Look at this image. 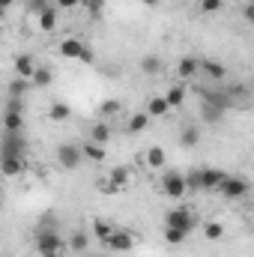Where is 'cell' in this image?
I'll return each instance as SVG.
<instances>
[{"mask_svg":"<svg viewBox=\"0 0 254 257\" xmlns=\"http://www.w3.org/2000/svg\"><path fill=\"white\" fill-rule=\"evenodd\" d=\"M66 251V239L57 233V230H51V227H42V230H36V254H63Z\"/></svg>","mask_w":254,"mask_h":257,"instance_id":"obj_1","label":"cell"},{"mask_svg":"<svg viewBox=\"0 0 254 257\" xmlns=\"http://www.w3.org/2000/svg\"><path fill=\"white\" fill-rule=\"evenodd\" d=\"M162 194L171 197V200H183V197L189 194L186 174H180V171H165V177H162Z\"/></svg>","mask_w":254,"mask_h":257,"instance_id":"obj_2","label":"cell"},{"mask_svg":"<svg viewBox=\"0 0 254 257\" xmlns=\"http://www.w3.org/2000/svg\"><path fill=\"white\" fill-rule=\"evenodd\" d=\"M215 192H221L224 200H239V197H245V194L251 192V186H248V180H242V177H230V174H224V180L218 183Z\"/></svg>","mask_w":254,"mask_h":257,"instance_id":"obj_3","label":"cell"},{"mask_svg":"<svg viewBox=\"0 0 254 257\" xmlns=\"http://www.w3.org/2000/svg\"><path fill=\"white\" fill-rule=\"evenodd\" d=\"M0 156H27V141H24V132H3V141H0Z\"/></svg>","mask_w":254,"mask_h":257,"instance_id":"obj_4","label":"cell"},{"mask_svg":"<svg viewBox=\"0 0 254 257\" xmlns=\"http://www.w3.org/2000/svg\"><path fill=\"white\" fill-rule=\"evenodd\" d=\"M165 227H177V230H186L189 233L191 227H194V215H191L189 206H174V209H168V215H165Z\"/></svg>","mask_w":254,"mask_h":257,"instance_id":"obj_5","label":"cell"},{"mask_svg":"<svg viewBox=\"0 0 254 257\" xmlns=\"http://www.w3.org/2000/svg\"><path fill=\"white\" fill-rule=\"evenodd\" d=\"M102 245H105V248H111L114 254H129V251L135 248V236H132L129 230H120V227H114V230H111V236H108Z\"/></svg>","mask_w":254,"mask_h":257,"instance_id":"obj_6","label":"cell"},{"mask_svg":"<svg viewBox=\"0 0 254 257\" xmlns=\"http://www.w3.org/2000/svg\"><path fill=\"white\" fill-rule=\"evenodd\" d=\"M57 162H60L63 171H78L81 162H84L81 147H75V144H60V147H57Z\"/></svg>","mask_w":254,"mask_h":257,"instance_id":"obj_7","label":"cell"},{"mask_svg":"<svg viewBox=\"0 0 254 257\" xmlns=\"http://www.w3.org/2000/svg\"><path fill=\"white\" fill-rule=\"evenodd\" d=\"M221 180H224V171H218V168H200V171H194V183L203 192H215Z\"/></svg>","mask_w":254,"mask_h":257,"instance_id":"obj_8","label":"cell"},{"mask_svg":"<svg viewBox=\"0 0 254 257\" xmlns=\"http://www.w3.org/2000/svg\"><path fill=\"white\" fill-rule=\"evenodd\" d=\"M0 174L3 177H21L24 174V156H0Z\"/></svg>","mask_w":254,"mask_h":257,"instance_id":"obj_9","label":"cell"},{"mask_svg":"<svg viewBox=\"0 0 254 257\" xmlns=\"http://www.w3.org/2000/svg\"><path fill=\"white\" fill-rule=\"evenodd\" d=\"M15 78H24V81H30V75H33V69H36V60H33V54H18L15 60Z\"/></svg>","mask_w":254,"mask_h":257,"instance_id":"obj_10","label":"cell"},{"mask_svg":"<svg viewBox=\"0 0 254 257\" xmlns=\"http://www.w3.org/2000/svg\"><path fill=\"white\" fill-rule=\"evenodd\" d=\"M203 105H212V108H221V111H227L233 102H230L227 90H206V93H203Z\"/></svg>","mask_w":254,"mask_h":257,"instance_id":"obj_11","label":"cell"},{"mask_svg":"<svg viewBox=\"0 0 254 257\" xmlns=\"http://www.w3.org/2000/svg\"><path fill=\"white\" fill-rule=\"evenodd\" d=\"M81 156H84L87 162H96V165H102V162L108 159V150H105L102 144H93V141H87V144H81Z\"/></svg>","mask_w":254,"mask_h":257,"instance_id":"obj_12","label":"cell"},{"mask_svg":"<svg viewBox=\"0 0 254 257\" xmlns=\"http://www.w3.org/2000/svg\"><path fill=\"white\" fill-rule=\"evenodd\" d=\"M57 51H60V57H63V60H78V57H81V51H84V42L69 36V39L60 42V48H57Z\"/></svg>","mask_w":254,"mask_h":257,"instance_id":"obj_13","label":"cell"},{"mask_svg":"<svg viewBox=\"0 0 254 257\" xmlns=\"http://www.w3.org/2000/svg\"><path fill=\"white\" fill-rule=\"evenodd\" d=\"M3 132H24V114L6 108L3 111Z\"/></svg>","mask_w":254,"mask_h":257,"instance_id":"obj_14","label":"cell"},{"mask_svg":"<svg viewBox=\"0 0 254 257\" xmlns=\"http://www.w3.org/2000/svg\"><path fill=\"white\" fill-rule=\"evenodd\" d=\"M36 21H39V30H42V33H54V30H57V6H51V9H45V12H39V15H36Z\"/></svg>","mask_w":254,"mask_h":257,"instance_id":"obj_15","label":"cell"},{"mask_svg":"<svg viewBox=\"0 0 254 257\" xmlns=\"http://www.w3.org/2000/svg\"><path fill=\"white\" fill-rule=\"evenodd\" d=\"M144 162H147V168L162 171V168L168 165V156H165V150H162V147H150V150H147V156H144Z\"/></svg>","mask_w":254,"mask_h":257,"instance_id":"obj_16","label":"cell"},{"mask_svg":"<svg viewBox=\"0 0 254 257\" xmlns=\"http://www.w3.org/2000/svg\"><path fill=\"white\" fill-rule=\"evenodd\" d=\"M177 72H180V78H194L197 72H200V60L197 57H180V63H177Z\"/></svg>","mask_w":254,"mask_h":257,"instance_id":"obj_17","label":"cell"},{"mask_svg":"<svg viewBox=\"0 0 254 257\" xmlns=\"http://www.w3.org/2000/svg\"><path fill=\"white\" fill-rule=\"evenodd\" d=\"M200 72L212 81H224V75H227V69L221 63H215V60H200Z\"/></svg>","mask_w":254,"mask_h":257,"instance_id":"obj_18","label":"cell"},{"mask_svg":"<svg viewBox=\"0 0 254 257\" xmlns=\"http://www.w3.org/2000/svg\"><path fill=\"white\" fill-rule=\"evenodd\" d=\"M168 111H171V108H168L165 96H153V99L147 102V111H144V114H147V117H165Z\"/></svg>","mask_w":254,"mask_h":257,"instance_id":"obj_19","label":"cell"},{"mask_svg":"<svg viewBox=\"0 0 254 257\" xmlns=\"http://www.w3.org/2000/svg\"><path fill=\"white\" fill-rule=\"evenodd\" d=\"M87 245H90V236H87L84 230H75V233L66 239V248H72V251H78V254H84Z\"/></svg>","mask_w":254,"mask_h":257,"instance_id":"obj_20","label":"cell"},{"mask_svg":"<svg viewBox=\"0 0 254 257\" xmlns=\"http://www.w3.org/2000/svg\"><path fill=\"white\" fill-rule=\"evenodd\" d=\"M90 141L93 144H102V147H108V141H111V126L102 120V123H96V126L90 128Z\"/></svg>","mask_w":254,"mask_h":257,"instance_id":"obj_21","label":"cell"},{"mask_svg":"<svg viewBox=\"0 0 254 257\" xmlns=\"http://www.w3.org/2000/svg\"><path fill=\"white\" fill-rule=\"evenodd\" d=\"M108 177H111V186H114V189H126L129 183H132V171L123 168V165H120V168H111Z\"/></svg>","mask_w":254,"mask_h":257,"instance_id":"obj_22","label":"cell"},{"mask_svg":"<svg viewBox=\"0 0 254 257\" xmlns=\"http://www.w3.org/2000/svg\"><path fill=\"white\" fill-rule=\"evenodd\" d=\"M51 81H54V72L48 66H36L33 75H30V84H36V87H48Z\"/></svg>","mask_w":254,"mask_h":257,"instance_id":"obj_23","label":"cell"},{"mask_svg":"<svg viewBox=\"0 0 254 257\" xmlns=\"http://www.w3.org/2000/svg\"><path fill=\"white\" fill-rule=\"evenodd\" d=\"M165 102H168V108H183V102H186V87H183V84L171 87V90L165 93Z\"/></svg>","mask_w":254,"mask_h":257,"instance_id":"obj_24","label":"cell"},{"mask_svg":"<svg viewBox=\"0 0 254 257\" xmlns=\"http://www.w3.org/2000/svg\"><path fill=\"white\" fill-rule=\"evenodd\" d=\"M200 144V128L197 126H186L180 132V147H197Z\"/></svg>","mask_w":254,"mask_h":257,"instance_id":"obj_25","label":"cell"},{"mask_svg":"<svg viewBox=\"0 0 254 257\" xmlns=\"http://www.w3.org/2000/svg\"><path fill=\"white\" fill-rule=\"evenodd\" d=\"M48 117H51L54 123H63V120H69V117H72V108H69L66 102H54V105L48 108Z\"/></svg>","mask_w":254,"mask_h":257,"instance_id":"obj_26","label":"cell"},{"mask_svg":"<svg viewBox=\"0 0 254 257\" xmlns=\"http://www.w3.org/2000/svg\"><path fill=\"white\" fill-rule=\"evenodd\" d=\"M141 72H144V75H159V72H162V57H156V54L141 57Z\"/></svg>","mask_w":254,"mask_h":257,"instance_id":"obj_27","label":"cell"},{"mask_svg":"<svg viewBox=\"0 0 254 257\" xmlns=\"http://www.w3.org/2000/svg\"><path fill=\"white\" fill-rule=\"evenodd\" d=\"M203 236H206L209 242H218V239L224 236V224H221V221H206V224H203Z\"/></svg>","mask_w":254,"mask_h":257,"instance_id":"obj_28","label":"cell"},{"mask_svg":"<svg viewBox=\"0 0 254 257\" xmlns=\"http://www.w3.org/2000/svg\"><path fill=\"white\" fill-rule=\"evenodd\" d=\"M27 90H30V81L15 78V81L9 84V99H24V96H27Z\"/></svg>","mask_w":254,"mask_h":257,"instance_id":"obj_29","label":"cell"},{"mask_svg":"<svg viewBox=\"0 0 254 257\" xmlns=\"http://www.w3.org/2000/svg\"><path fill=\"white\" fill-rule=\"evenodd\" d=\"M111 230H114L111 221H105V218H96V221H93V236H96L99 242H105V239L111 236Z\"/></svg>","mask_w":254,"mask_h":257,"instance_id":"obj_30","label":"cell"},{"mask_svg":"<svg viewBox=\"0 0 254 257\" xmlns=\"http://www.w3.org/2000/svg\"><path fill=\"white\" fill-rule=\"evenodd\" d=\"M120 111H123L120 99H105V102L99 105V114H102V117H117Z\"/></svg>","mask_w":254,"mask_h":257,"instance_id":"obj_31","label":"cell"},{"mask_svg":"<svg viewBox=\"0 0 254 257\" xmlns=\"http://www.w3.org/2000/svg\"><path fill=\"white\" fill-rule=\"evenodd\" d=\"M186 236H189L186 230H177V227H165V242H168V245H183V242H186Z\"/></svg>","mask_w":254,"mask_h":257,"instance_id":"obj_32","label":"cell"},{"mask_svg":"<svg viewBox=\"0 0 254 257\" xmlns=\"http://www.w3.org/2000/svg\"><path fill=\"white\" fill-rule=\"evenodd\" d=\"M147 126H150V117L147 114H132L129 117V132H144Z\"/></svg>","mask_w":254,"mask_h":257,"instance_id":"obj_33","label":"cell"},{"mask_svg":"<svg viewBox=\"0 0 254 257\" xmlns=\"http://www.w3.org/2000/svg\"><path fill=\"white\" fill-rule=\"evenodd\" d=\"M221 117H224V111H221V108H212V105H203V120H206V123H218Z\"/></svg>","mask_w":254,"mask_h":257,"instance_id":"obj_34","label":"cell"},{"mask_svg":"<svg viewBox=\"0 0 254 257\" xmlns=\"http://www.w3.org/2000/svg\"><path fill=\"white\" fill-rule=\"evenodd\" d=\"M200 9H203L206 15H215V12L224 9V0H200Z\"/></svg>","mask_w":254,"mask_h":257,"instance_id":"obj_35","label":"cell"},{"mask_svg":"<svg viewBox=\"0 0 254 257\" xmlns=\"http://www.w3.org/2000/svg\"><path fill=\"white\" fill-rule=\"evenodd\" d=\"M81 6H87V12H90V15H102V9H105V0H84Z\"/></svg>","mask_w":254,"mask_h":257,"instance_id":"obj_36","label":"cell"},{"mask_svg":"<svg viewBox=\"0 0 254 257\" xmlns=\"http://www.w3.org/2000/svg\"><path fill=\"white\" fill-rule=\"evenodd\" d=\"M30 9L39 15V12H45V9H51V0H30Z\"/></svg>","mask_w":254,"mask_h":257,"instance_id":"obj_37","label":"cell"},{"mask_svg":"<svg viewBox=\"0 0 254 257\" xmlns=\"http://www.w3.org/2000/svg\"><path fill=\"white\" fill-rule=\"evenodd\" d=\"M81 3H84V0H54V6H57V9H78Z\"/></svg>","mask_w":254,"mask_h":257,"instance_id":"obj_38","label":"cell"},{"mask_svg":"<svg viewBox=\"0 0 254 257\" xmlns=\"http://www.w3.org/2000/svg\"><path fill=\"white\" fill-rule=\"evenodd\" d=\"M78 60H81V63H96V54H93V48H87V45H84V51H81V57H78Z\"/></svg>","mask_w":254,"mask_h":257,"instance_id":"obj_39","label":"cell"},{"mask_svg":"<svg viewBox=\"0 0 254 257\" xmlns=\"http://www.w3.org/2000/svg\"><path fill=\"white\" fill-rule=\"evenodd\" d=\"M144 6H150V9H156V6H162V0H144Z\"/></svg>","mask_w":254,"mask_h":257,"instance_id":"obj_40","label":"cell"},{"mask_svg":"<svg viewBox=\"0 0 254 257\" xmlns=\"http://www.w3.org/2000/svg\"><path fill=\"white\" fill-rule=\"evenodd\" d=\"M9 6H15V0H0V9H3V12H6Z\"/></svg>","mask_w":254,"mask_h":257,"instance_id":"obj_41","label":"cell"},{"mask_svg":"<svg viewBox=\"0 0 254 257\" xmlns=\"http://www.w3.org/2000/svg\"><path fill=\"white\" fill-rule=\"evenodd\" d=\"M42 257H63V254H42Z\"/></svg>","mask_w":254,"mask_h":257,"instance_id":"obj_42","label":"cell"},{"mask_svg":"<svg viewBox=\"0 0 254 257\" xmlns=\"http://www.w3.org/2000/svg\"><path fill=\"white\" fill-rule=\"evenodd\" d=\"M3 15H6V12H3V9H0V18H3Z\"/></svg>","mask_w":254,"mask_h":257,"instance_id":"obj_43","label":"cell"},{"mask_svg":"<svg viewBox=\"0 0 254 257\" xmlns=\"http://www.w3.org/2000/svg\"><path fill=\"white\" fill-rule=\"evenodd\" d=\"M0 257H12V254H0Z\"/></svg>","mask_w":254,"mask_h":257,"instance_id":"obj_44","label":"cell"},{"mask_svg":"<svg viewBox=\"0 0 254 257\" xmlns=\"http://www.w3.org/2000/svg\"><path fill=\"white\" fill-rule=\"evenodd\" d=\"M96 257H105V254H96Z\"/></svg>","mask_w":254,"mask_h":257,"instance_id":"obj_45","label":"cell"}]
</instances>
